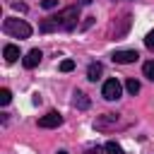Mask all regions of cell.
I'll return each instance as SVG.
<instances>
[{
  "label": "cell",
  "mask_w": 154,
  "mask_h": 154,
  "mask_svg": "<svg viewBox=\"0 0 154 154\" xmlns=\"http://www.w3.org/2000/svg\"><path fill=\"white\" fill-rule=\"evenodd\" d=\"M60 123H63V116L58 111H51V113H46V116L38 118V128H58Z\"/></svg>",
  "instance_id": "obj_4"
},
{
  "label": "cell",
  "mask_w": 154,
  "mask_h": 154,
  "mask_svg": "<svg viewBox=\"0 0 154 154\" xmlns=\"http://www.w3.org/2000/svg\"><path fill=\"white\" fill-rule=\"evenodd\" d=\"M103 152H106V154H125V152H123V147H120V144H116V142H106Z\"/></svg>",
  "instance_id": "obj_11"
},
{
  "label": "cell",
  "mask_w": 154,
  "mask_h": 154,
  "mask_svg": "<svg viewBox=\"0 0 154 154\" xmlns=\"http://www.w3.org/2000/svg\"><path fill=\"white\" fill-rule=\"evenodd\" d=\"M53 19H55L58 29L70 31V29H75V26H77V19H79V7H65V10H60Z\"/></svg>",
  "instance_id": "obj_1"
},
{
  "label": "cell",
  "mask_w": 154,
  "mask_h": 154,
  "mask_svg": "<svg viewBox=\"0 0 154 154\" xmlns=\"http://www.w3.org/2000/svg\"><path fill=\"white\" fill-rule=\"evenodd\" d=\"M120 94H123V87H120V82H118L116 77L103 82V87H101V96H103L106 101H116V99H120Z\"/></svg>",
  "instance_id": "obj_3"
},
{
  "label": "cell",
  "mask_w": 154,
  "mask_h": 154,
  "mask_svg": "<svg viewBox=\"0 0 154 154\" xmlns=\"http://www.w3.org/2000/svg\"><path fill=\"white\" fill-rule=\"evenodd\" d=\"M12 101V94H10V89H0V103L2 106H7Z\"/></svg>",
  "instance_id": "obj_15"
},
{
  "label": "cell",
  "mask_w": 154,
  "mask_h": 154,
  "mask_svg": "<svg viewBox=\"0 0 154 154\" xmlns=\"http://www.w3.org/2000/svg\"><path fill=\"white\" fill-rule=\"evenodd\" d=\"M2 31L10 34V36H14V38H29L31 36V26L24 19H5Z\"/></svg>",
  "instance_id": "obj_2"
},
{
  "label": "cell",
  "mask_w": 154,
  "mask_h": 154,
  "mask_svg": "<svg viewBox=\"0 0 154 154\" xmlns=\"http://www.w3.org/2000/svg\"><path fill=\"white\" fill-rule=\"evenodd\" d=\"M142 72H144V77H147V79H152V82H154V60L144 63V65H142Z\"/></svg>",
  "instance_id": "obj_13"
},
{
  "label": "cell",
  "mask_w": 154,
  "mask_h": 154,
  "mask_svg": "<svg viewBox=\"0 0 154 154\" xmlns=\"http://www.w3.org/2000/svg\"><path fill=\"white\" fill-rule=\"evenodd\" d=\"M72 70H75V60L65 58V60L60 63V72H72Z\"/></svg>",
  "instance_id": "obj_14"
},
{
  "label": "cell",
  "mask_w": 154,
  "mask_h": 154,
  "mask_svg": "<svg viewBox=\"0 0 154 154\" xmlns=\"http://www.w3.org/2000/svg\"><path fill=\"white\" fill-rule=\"evenodd\" d=\"M41 58H43V53H41L38 48H31V51L24 55V60H22V63H24V67H26V70H31V67H36V65L41 63Z\"/></svg>",
  "instance_id": "obj_6"
},
{
  "label": "cell",
  "mask_w": 154,
  "mask_h": 154,
  "mask_svg": "<svg viewBox=\"0 0 154 154\" xmlns=\"http://www.w3.org/2000/svg\"><path fill=\"white\" fill-rule=\"evenodd\" d=\"M144 46H147L149 51H154V29L147 34V38H144Z\"/></svg>",
  "instance_id": "obj_16"
},
{
  "label": "cell",
  "mask_w": 154,
  "mask_h": 154,
  "mask_svg": "<svg viewBox=\"0 0 154 154\" xmlns=\"http://www.w3.org/2000/svg\"><path fill=\"white\" fill-rule=\"evenodd\" d=\"M137 58H140V53H137V51H116V53H113V60H116V63H120V65L135 63Z\"/></svg>",
  "instance_id": "obj_5"
},
{
  "label": "cell",
  "mask_w": 154,
  "mask_h": 154,
  "mask_svg": "<svg viewBox=\"0 0 154 154\" xmlns=\"http://www.w3.org/2000/svg\"><path fill=\"white\" fill-rule=\"evenodd\" d=\"M12 7H17V10H19V12H24V10H26V5H22V2H14V5H12Z\"/></svg>",
  "instance_id": "obj_19"
},
{
  "label": "cell",
  "mask_w": 154,
  "mask_h": 154,
  "mask_svg": "<svg viewBox=\"0 0 154 154\" xmlns=\"http://www.w3.org/2000/svg\"><path fill=\"white\" fill-rule=\"evenodd\" d=\"M79 2H82V5H91V0H79Z\"/></svg>",
  "instance_id": "obj_20"
},
{
  "label": "cell",
  "mask_w": 154,
  "mask_h": 154,
  "mask_svg": "<svg viewBox=\"0 0 154 154\" xmlns=\"http://www.w3.org/2000/svg\"><path fill=\"white\" fill-rule=\"evenodd\" d=\"M101 72H103V65H101V63H91V65L87 67V79L96 82V79L101 77Z\"/></svg>",
  "instance_id": "obj_8"
},
{
  "label": "cell",
  "mask_w": 154,
  "mask_h": 154,
  "mask_svg": "<svg viewBox=\"0 0 154 154\" xmlns=\"http://www.w3.org/2000/svg\"><path fill=\"white\" fill-rule=\"evenodd\" d=\"M41 7H43V10H53V7H58V0H43Z\"/></svg>",
  "instance_id": "obj_17"
},
{
  "label": "cell",
  "mask_w": 154,
  "mask_h": 154,
  "mask_svg": "<svg viewBox=\"0 0 154 154\" xmlns=\"http://www.w3.org/2000/svg\"><path fill=\"white\" fill-rule=\"evenodd\" d=\"M72 106H75V108H79V111H84V108H89V99H87V94H82V91H75V99H72Z\"/></svg>",
  "instance_id": "obj_9"
},
{
  "label": "cell",
  "mask_w": 154,
  "mask_h": 154,
  "mask_svg": "<svg viewBox=\"0 0 154 154\" xmlns=\"http://www.w3.org/2000/svg\"><path fill=\"white\" fill-rule=\"evenodd\" d=\"M2 58H5L7 63H14V60L19 58V48H17V46H12V43H7V46L2 48Z\"/></svg>",
  "instance_id": "obj_7"
},
{
  "label": "cell",
  "mask_w": 154,
  "mask_h": 154,
  "mask_svg": "<svg viewBox=\"0 0 154 154\" xmlns=\"http://www.w3.org/2000/svg\"><path fill=\"white\" fill-rule=\"evenodd\" d=\"M55 154H67V152H65V149H58V152H55Z\"/></svg>",
  "instance_id": "obj_21"
},
{
  "label": "cell",
  "mask_w": 154,
  "mask_h": 154,
  "mask_svg": "<svg viewBox=\"0 0 154 154\" xmlns=\"http://www.w3.org/2000/svg\"><path fill=\"white\" fill-rule=\"evenodd\" d=\"M125 89H128V94H132V96H135V94L140 91V82L132 77V79H128V82H125Z\"/></svg>",
  "instance_id": "obj_12"
},
{
  "label": "cell",
  "mask_w": 154,
  "mask_h": 154,
  "mask_svg": "<svg viewBox=\"0 0 154 154\" xmlns=\"http://www.w3.org/2000/svg\"><path fill=\"white\" fill-rule=\"evenodd\" d=\"M101 152H103V149H101V147H91V149H87V152H84V154H101Z\"/></svg>",
  "instance_id": "obj_18"
},
{
  "label": "cell",
  "mask_w": 154,
  "mask_h": 154,
  "mask_svg": "<svg viewBox=\"0 0 154 154\" xmlns=\"http://www.w3.org/2000/svg\"><path fill=\"white\" fill-rule=\"evenodd\" d=\"M55 29H58V24H55V19H53V17L41 22V31H43V34H48V31H55Z\"/></svg>",
  "instance_id": "obj_10"
}]
</instances>
